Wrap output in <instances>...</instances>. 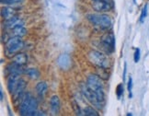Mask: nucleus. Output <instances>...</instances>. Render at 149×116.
Wrapping results in <instances>:
<instances>
[{
	"instance_id": "nucleus-1",
	"label": "nucleus",
	"mask_w": 149,
	"mask_h": 116,
	"mask_svg": "<svg viewBox=\"0 0 149 116\" xmlns=\"http://www.w3.org/2000/svg\"><path fill=\"white\" fill-rule=\"evenodd\" d=\"M21 97V102L19 104V114L22 116H33L37 115L38 102L34 97L30 93L24 94Z\"/></svg>"
},
{
	"instance_id": "nucleus-2",
	"label": "nucleus",
	"mask_w": 149,
	"mask_h": 116,
	"mask_svg": "<svg viewBox=\"0 0 149 116\" xmlns=\"http://www.w3.org/2000/svg\"><path fill=\"white\" fill-rule=\"evenodd\" d=\"M26 82L22 79L19 75H9L8 78V89L10 94L14 96L20 95L25 89Z\"/></svg>"
},
{
	"instance_id": "nucleus-3",
	"label": "nucleus",
	"mask_w": 149,
	"mask_h": 116,
	"mask_svg": "<svg viewBox=\"0 0 149 116\" xmlns=\"http://www.w3.org/2000/svg\"><path fill=\"white\" fill-rule=\"evenodd\" d=\"M87 84L98 95L100 101L104 103L105 94H104V88H103V83L101 78L99 76H97V75H89L87 80Z\"/></svg>"
},
{
	"instance_id": "nucleus-4",
	"label": "nucleus",
	"mask_w": 149,
	"mask_h": 116,
	"mask_svg": "<svg viewBox=\"0 0 149 116\" xmlns=\"http://www.w3.org/2000/svg\"><path fill=\"white\" fill-rule=\"evenodd\" d=\"M88 59L91 62V64H93L94 66L99 67L100 69L101 68L103 70H106L110 66V62H109L107 56L100 53V51H90L88 53Z\"/></svg>"
},
{
	"instance_id": "nucleus-5",
	"label": "nucleus",
	"mask_w": 149,
	"mask_h": 116,
	"mask_svg": "<svg viewBox=\"0 0 149 116\" xmlns=\"http://www.w3.org/2000/svg\"><path fill=\"white\" fill-rule=\"evenodd\" d=\"M87 19L90 23L100 27L102 30H107L111 26V18L105 14H88Z\"/></svg>"
},
{
	"instance_id": "nucleus-6",
	"label": "nucleus",
	"mask_w": 149,
	"mask_h": 116,
	"mask_svg": "<svg viewBox=\"0 0 149 116\" xmlns=\"http://www.w3.org/2000/svg\"><path fill=\"white\" fill-rule=\"evenodd\" d=\"M24 46L23 41L21 40V37L13 36L12 38L8 39V41L6 43V53L8 55H15L19 50H21Z\"/></svg>"
},
{
	"instance_id": "nucleus-7",
	"label": "nucleus",
	"mask_w": 149,
	"mask_h": 116,
	"mask_svg": "<svg viewBox=\"0 0 149 116\" xmlns=\"http://www.w3.org/2000/svg\"><path fill=\"white\" fill-rule=\"evenodd\" d=\"M81 89H82V93L84 94L86 99H87V100L92 104L93 106H95L97 109H101L103 107L104 103L100 101L98 95H97L95 92L89 88V87L88 86V84H82Z\"/></svg>"
},
{
	"instance_id": "nucleus-8",
	"label": "nucleus",
	"mask_w": 149,
	"mask_h": 116,
	"mask_svg": "<svg viewBox=\"0 0 149 116\" xmlns=\"http://www.w3.org/2000/svg\"><path fill=\"white\" fill-rule=\"evenodd\" d=\"M100 43L108 54H111L115 50V37L112 32H108L102 36Z\"/></svg>"
},
{
	"instance_id": "nucleus-9",
	"label": "nucleus",
	"mask_w": 149,
	"mask_h": 116,
	"mask_svg": "<svg viewBox=\"0 0 149 116\" xmlns=\"http://www.w3.org/2000/svg\"><path fill=\"white\" fill-rule=\"evenodd\" d=\"M92 8L97 12H107L113 8V5L108 0H100V1H94Z\"/></svg>"
},
{
	"instance_id": "nucleus-10",
	"label": "nucleus",
	"mask_w": 149,
	"mask_h": 116,
	"mask_svg": "<svg viewBox=\"0 0 149 116\" xmlns=\"http://www.w3.org/2000/svg\"><path fill=\"white\" fill-rule=\"evenodd\" d=\"M57 64H58V66L63 70H67V69H69V67L71 66V58L68 55H65V54L61 55L58 57Z\"/></svg>"
},
{
	"instance_id": "nucleus-11",
	"label": "nucleus",
	"mask_w": 149,
	"mask_h": 116,
	"mask_svg": "<svg viewBox=\"0 0 149 116\" xmlns=\"http://www.w3.org/2000/svg\"><path fill=\"white\" fill-rule=\"evenodd\" d=\"M7 71L9 75H20L22 73H25L24 69L22 68V66L19 65L15 62L9 64V65L7 66Z\"/></svg>"
},
{
	"instance_id": "nucleus-12",
	"label": "nucleus",
	"mask_w": 149,
	"mask_h": 116,
	"mask_svg": "<svg viewBox=\"0 0 149 116\" xmlns=\"http://www.w3.org/2000/svg\"><path fill=\"white\" fill-rule=\"evenodd\" d=\"M5 27L7 29H9V30H13V29L17 28V27H19V26H23L24 25V22L22 21L20 19H19L18 17H13L12 19L8 20L7 21L5 22Z\"/></svg>"
},
{
	"instance_id": "nucleus-13",
	"label": "nucleus",
	"mask_w": 149,
	"mask_h": 116,
	"mask_svg": "<svg viewBox=\"0 0 149 116\" xmlns=\"http://www.w3.org/2000/svg\"><path fill=\"white\" fill-rule=\"evenodd\" d=\"M50 106H51V110L53 113L57 114L60 111V100H59V97L54 95L53 97L51 98L50 100Z\"/></svg>"
},
{
	"instance_id": "nucleus-14",
	"label": "nucleus",
	"mask_w": 149,
	"mask_h": 116,
	"mask_svg": "<svg viewBox=\"0 0 149 116\" xmlns=\"http://www.w3.org/2000/svg\"><path fill=\"white\" fill-rule=\"evenodd\" d=\"M15 16H16V11L12 8H8V7L2 8V9H1V17L4 20H10Z\"/></svg>"
},
{
	"instance_id": "nucleus-15",
	"label": "nucleus",
	"mask_w": 149,
	"mask_h": 116,
	"mask_svg": "<svg viewBox=\"0 0 149 116\" xmlns=\"http://www.w3.org/2000/svg\"><path fill=\"white\" fill-rule=\"evenodd\" d=\"M27 61H28L27 55L22 53H18L13 57V62L19 64L20 66H24L25 64H27Z\"/></svg>"
},
{
	"instance_id": "nucleus-16",
	"label": "nucleus",
	"mask_w": 149,
	"mask_h": 116,
	"mask_svg": "<svg viewBox=\"0 0 149 116\" xmlns=\"http://www.w3.org/2000/svg\"><path fill=\"white\" fill-rule=\"evenodd\" d=\"M48 89V86L46 84V82H43V81H42V82H39L37 85H36V91L39 96L42 97L45 93H46V90Z\"/></svg>"
},
{
	"instance_id": "nucleus-17",
	"label": "nucleus",
	"mask_w": 149,
	"mask_h": 116,
	"mask_svg": "<svg viewBox=\"0 0 149 116\" xmlns=\"http://www.w3.org/2000/svg\"><path fill=\"white\" fill-rule=\"evenodd\" d=\"M25 74L32 79H38L40 78V76H41L40 71L36 68H28L25 70Z\"/></svg>"
},
{
	"instance_id": "nucleus-18",
	"label": "nucleus",
	"mask_w": 149,
	"mask_h": 116,
	"mask_svg": "<svg viewBox=\"0 0 149 116\" xmlns=\"http://www.w3.org/2000/svg\"><path fill=\"white\" fill-rule=\"evenodd\" d=\"M13 36H18V37H23L26 35L27 30L23 26H19L13 29Z\"/></svg>"
},
{
	"instance_id": "nucleus-19",
	"label": "nucleus",
	"mask_w": 149,
	"mask_h": 116,
	"mask_svg": "<svg viewBox=\"0 0 149 116\" xmlns=\"http://www.w3.org/2000/svg\"><path fill=\"white\" fill-rule=\"evenodd\" d=\"M83 114L86 116H99L100 114L93 107L88 106L83 110Z\"/></svg>"
},
{
	"instance_id": "nucleus-20",
	"label": "nucleus",
	"mask_w": 149,
	"mask_h": 116,
	"mask_svg": "<svg viewBox=\"0 0 149 116\" xmlns=\"http://www.w3.org/2000/svg\"><path fill=\"white\" fill-rule=\"evenodd\" d=\"M146 16H147V4L145 5V7L143 8L142 9V12H141V16H140V22L143 23L145 21L146 18Z\"/></svg>"
},
{
	"instance_id": "nucleus-21",
	"label": "nucleus",
	"mask_w": 149,
	"mask_h": 116,
	"mask_svg": "<svg viewBox=\"0 0 149 116\" xmlns=\"http://www.w3.org/2000/svg\"><path fill=\"white\" fill-rule=\"evenodd\" d=\"M116 94L118 99H121V97L123 95V84H119L116 88Z\"/></svg>"
},
{
	"instance_id": "nucleus-22",
	"label": "nucleus",
	"mask_w": 149,
	"mask_h": 116,
	"mask_svg": "<svg viewBox=\"0 0 149 116\" xmlns=\"http://www.w3.org/2000/svg\"><path fill=\"white\" fill-rule=\"evenodd\" d=\"M72 105H73V109L74 110V113H76L77 115H83L81 110H80V108L78 106V104L76 101H72Z\"/></svg>"
},
{
	"instance_id": "nucleus-23",
	"label": "nucleus",
	"mask_w": 149,
	"mask_h": 116,
	"mask_svg": "<svg viewBox=\"0 0 149 116\" xmlns=\"http://www.w3.org/2000/svg\"><path fill=\"white\" fill-rule=\"evenodd\" d=\"M127 89H128V91H129V98H132V97H133V94H132V89H133V78H132V77H130L129 79H128Z\"/></svg>"
},
{
	"instance_id": "nucleus-24",
	"label": "nucleus",
	"mask_w": 149,
	"mask_h": 116,
	"mask_svg": "<svg viewBox=\"0 0 149 116\" xmlns=\"http://www.w3.org/2000/svg\"><path fill=\"white\" fill-rule=\"evenodd\" d=\"M22 0H0V2L5 5H15L21 2Z\"/></svg>"
},
{
	"instance_id": "nucleus-25",
	"label": "nucleus",
	"mask_w": 149,
	"mask_h": 116,
	"mask_svg": "<svg viewBox=\"0 0 149 116\" xmlns=\"http://www.w3.org/2000/svg\"><path fill=\"white\" fill-rule=\"evenodd\" d=\"M140 55H141L140 49H139V48L135 49L134 55V63H138V62L140 61Z\"/></svg>"
},
{
	"instance_id": "nucleus-26",
	"label": "nucleus",
	"mask_w": 149,
	"mask_h": 116,
	"mask_svg": "<svg viewBox=\"0 0 149 116\" xmlns=\"http://www.w3.org/2000/svg\"><path fill=\"white\" fill-rule=\"evenodd\" d=\"M126 72H127V64L124 63V69H123V79H125V77H126Z\"/></svg>"
},
{
	"instance_id": "nucleus-27",
	"label": "nucleus",
	"mask_w": 149,
	"mask_h": 116,
	"mask_svg": "<svg viewBox=\"0 0 149 116\" xmlns=\"http://www.w3.org/2000/svg\"><path fill=\"white\" fill-rule=\"evenodd\" d=\"M3 99H4V95H3V90L2 89H0V100L3 101Z\"/></svg>"
},
{
	"instance_id": "nucleus-28",
	"label": "nucleus",
	"mask_w": 149,
	"mask_h": 116,
	"mask_svg": "<svg viewBox=\"0 0 149 116\" xmlns=\"http://www.w3.org/2000/svg\"><path fill=\"white\" fill-rule=\"evenodd\" d=\"M131 115H133V113H127V116H131Z\"/></svg>"
},
{
	"instance_id": "nucleus-29",
	"label": "nucleus",
	"mask_w": 149,
	"mask_h": 116,
	"mask_svg": "<svg viewBox=\"0 0 149 116\" xmlns=\"http://www.w3.org/2000/svg\"><path fill=\"white\" fill-rule=\"evenodd\" d=\"M93 1H100V0H93Z\"/></svg>"
},
{
	"instance_id": "nucleus-30",
	"label": "nucleus",
	"mask_w": 149,
	"mask_h": 116,
	"mask_svg": "<svg viewBox=\"0 0 149 116\" xmlns=\"http://www.w3.org/2000/svg\"><path fill=\"white\" fill-rule=\"evenodd\" d=\"M134 1H135V0H134Z\"/></svg>"
}]
</instances>
